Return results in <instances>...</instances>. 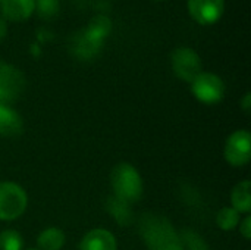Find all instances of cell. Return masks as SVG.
<instances>
[{
  "label": "cell",
  "instance_id": "cell-1",
  "mask_svg": "<svg viewBox=\"0 0 251 250\" xmlns=\"http://www.w3.org/2000/svg\"><path fill=\"white\" fill-rule=\"evenodd\" d=\"M110 184L115 192V197L126 202L135 203L143 196V180L140 172L131 164H118L110 174Z\"/></svg>",
  "mask_w": 251,
  "mask_h": 250
},
{
  "label": "cell",
  "instance_id": "cell-2",
  "mask_svg": "<svg viewBox=\"0 0 251 250\" xmlns=\"http://www.w3.org/2000/svg\"><path fill=\"white\" fill-rule=\"evenodd\" d=\"M28 196L25 190L12 181L0 183V221H15L25 212Z\"/></svg>",
  "mask_w": 251,
  "mask_h": 250
},
{
  "label": "cell",
  "instance_id": "cell-3",
  "mask_svg": "<svg viewBox=\"0 0 251 250\" xmlns=\"http://www.w3.org/2000/svg\"><path fill=\"white\" fill-rule=\"evenodd\" d=\"M171 65H172L175 75L179 80L190 83V84L203 72L201 57L191 47L175 49L171 55Z\"/></svg>",
  "mask_w": 251,
  "mask_h": 250
},
{
  "label": "cell",
  "instance_id": "cell-4",
  "mask_svg": "<svg viewBox=\"0 0 251 250\" xmlns=\"http://www.w3.org/2000/svg\"><path fill=\"white\" fill-rule=\"evenodd\" d=\"M191 91L199 102L204 105H216L225 96V83L213 72H201L191 83Z\"/></svg>",
  "mask_w": 251,
  "mask_h": 250
},
{
  "label": "cell",
  "instance_id": "cell-5",
  "mask_svg": "<svg viewBox=\"0 0 251 250\" xmlns=\"http://www.w3.org/2000/svg\"><path fill=\"white\" fill-rule=\"evenodd\" d=\"M224 158L234 168L246 167L250 162L251 134L249 130L234 131L228 137L225 143V149H224Z\"/></svg>",
  "mask_w": 251,
  "mask_h": 250
},
{
  "label": "cell",
  "instance_id": "cell-6",
  "mask_svg": "<svg viewBox=\"0 0 251 250\" xmlns=\"http://www.w3.org/2000/svg\"><path fill=\"white\" fill-rule=\"evenodd\" d=\"M25 88L24 74L13 65L0 60V103H12Z\"/></svg>",
  "mask_w": 251,
  "mask_h": 250
},
{
  "label": "cell",
  "instance_id": "cell-7",
  "mask_svg": "<svg viewBox=\"0 0 251 250\" xmlns=\"http://www.w3.org/2000/svg\"><path fill=\"white\" fill-rule=\"evenodd\" d=\"M143 230H144V240L147 242L151 250H165L174 245H181L171 224L166 222L165 220L163 222H160L159 218L157 220L151 218V222L147 221L143 225Z\"/></svg>",
  "mask_w": 251,
  "mask_h": 250
},
{
  "label": "cell",
  "instance_id": "cell-8",
  "mask_svg": "<svg viewBox=\"0 0 251 250\" xmlns=\"http://www.w3.org/2000/svg\"><path fill=\"white\" fill-rule=\"evenodd\" d=\"M187 9L194 22L213 25L225 12V0H187Z\"/></svg>",
  "mask_w": 251,
  "mask_h": 250
},
{
  "label": "cell",
  "instance_id": "cell-9",
  "mask_svg": "<svg viewBox=\"0 0 251 250\" xmlns=\"http://www.w3.org/2000/svg\"><path fill=\"white\" fill-rule=\"evenodd\" d=\"M35 12V0H1L0 16L10 22H24Z\"/></svg>",
  "mask_w": 251,
  "mask_h": 250
},
{
  "label": "cell",
  "instance_id": "cell-10",
  "mask_svg": "<svg viewBox=\"0 0 251 250\" xmlns=\"http://www.w3.org/2000/svg\"><path fill=\"white\" fill-rule=\"evenodd\" d=\"M118 243L115 236L104 228H94L88 231L81 243L79 250H116Z\"/></svg>",
  "mask_w": 251,
  "mask_h": 250
},
{
  "label": "cell",
  "instance_id": "cell-11",
  "mask_svg": "<svg viewBox=\"0 0 251 250\" xmlns=\"http://www.w3.org/2000/svg\"><path fill=\"white\" fill-rule=\"evenodd\" d=\"M24 121L21 115L9 105L0 103V136L16 137L22 133Z\"/></svg>",
  "mask_w": 251,
  "mask_h": 250
},
{
  "label": "cell",
  "instance_id": "cell-12",
  "mask_svg": "<svg viewBox=\"0 0 251 250\" xmlns=\"http://www.w3.org/2000/svg\"><path fill=\"white\" fill-rule=\"evenodd\" d=\"M232 208L238 214H249L251 211V183L250 180L240 181L231 193Z\"/></svg>",
  "mask_w": 251,
  "mask_h": 250
},
{
  "label": "cell",
  "instance_id": "cell-13",
  "mask_svg": "<svg viewBox=\"0 0 251 250\" xmlns=\"http://www.w3.org/2000/svg\"><path fill=\"white\" fill-rule=\"evenodd\" d=\"M84 31L90 38H93L99 43H104L106 37L112 31V21L104 15H97L88 22V25Z\"/></svg>",
  "mask_w": 251,
  "mask_h": 250
},
{
  "label": "cell",
  "instance_id": "cell-14",
  "mask_svg": "<svg viewBox=\"0 0 251 250\" xmlns=\"http://www.w3.org/2000/svg\"><path fill=\"white\" fill-rule=\"evenodd\" d=\"M38 250H60L65 245V234L60 228L50 227L43 230L37 237Z\"/></svg>",
  "mask_w": 251,
  "mask_h": 250
},
{
  "label": "cell",
  "instance_id": "cell-15",
  "mask_svg": "<svg viewBox=\"0 0 251 250\" xmlns=\"http://www.w3.org/2000/svg\"><path fill=\"white\" fill-rule=\"evenodd\" d=\"M101 46H103V43H99V41L90 38L85 34V31H82L75 38L74 50H75V55L78 57H81V59H91V57H94L101 50Z\"/></svg>",
  "mask_w": 251,
  "mask_h": 250
},
{
  "label": "cell",
  "instance_id": "cell-16",
  "mask_svg": "<svg viewBox=\"0 0 251 250\" xmlns=\"http://www.w3.org/2000/svg\"><path fill=\"white\" fill-rule=\"evenodd\" d=\"M107 211L110 212V215L124 225H128L131 221V211H129V203L118 199V197H112L107 202Z\"/></svg>",
  "mask_w": 251,
  "mask_h": 250
},
{
  "label": "cell",
  "instance_id": "cell-17",
  "mask_svg": "<svg viewBox=\"0 0 251 250\" xmlns=\"http://www.w3.org/2000/svg\"><path fill=\"white\" fill-rule=\"evenodd\" d=\"M241 220V214H238L234 208H222L216 214V225L224 231H232L238 227Z\"/></svg>",
  "mask_w": 251,
  "mask_h": 250
},
{
  "label": "cell",
  "instance_id": "cell-18",
  "mask_svg": "<svg viewBox=\"0 0 251 250\" xmlns=\"http://www.w3.org/2000/svg\"><path fill=\"white\" fill-rule=\"evenodd\" d=\"M24 239L21 233L15 230H4L0 233V249L1 250H22Z\"/></svg>",
  "mask_w": 251,
  "mask_h": 250
},
{
  "label": "cell",
  "instance_id": "cell-19",
  "mask_svg": "<svg viewBox=\"0 0 251 250\" xmlns=\"http://www.w3.org/2000/svg\"><path fill=\"white\" fill-rule=\"evenodd\" d=\"M59 0H35V12L43 19H51L59 13Z\"/></svg>",
  "mask_w": 251,
  "mask_h": 250
},
{
  "label": "cell",
  "instance_id": "cell-20",
  "mask_svg": "<svg viewBox=\"0 0 251 250\" xmlns=\"http://www.w3.org/2000/svg\"><path fill=\"white\" fill-rule=\"evenodd\" d=\"M240 233L243 234V237H244L246 240H250L251 239V217L250 215H247V217L244 218V221L241 222V225H240Z\"/></svg>",
  "mask_w": 251,
  "mask_h": 250
},
{
  "label": "cell",
  "instance_id": "cell-21",
  "mask_svg": "<svg viewBox=\"0 0 251 250\" xmlns=\"http://www.w3.org/2000/svg\"><path fill=\"white\" fill-rule=\"evenodd\" d=\"M240 105H241V108L244 109V112H246V113H250L251 96H250V93H249V91H247V93L244 94V97H243V100L240 102Z\"/></svg>",
  "mask_w": 251,
  "mask_h": 250
},
{
  "label": "cell",
  "instance_id": "cell-22",
  "mask_svg": "<svg viewBox=\"0 0 251 250\" xmlns=\"http://www.w3.org/2000/svg\"><path fill=\"white\" fill-rule=\"evenodd\" d=\"M6 34H7V21H4L0 16V41L6 37Z\"/></svg>",
  "mask_w": 251,
  "mask_h": 250
},
{
  "label": "cell",
  "instance_id": "cell-23",
  "mask_svg": "<svg viewBox=\"0 0 251 250\" xmlns=\"http://www.w3.org/2000/svg\"><path fill=\"white\" fill-rule=\"evenodd\" d=\"M165 250H182V248H181V245H174V246H171V248Z\"/></svg>",
  "mask_w": 251,
  "mask_h": 250
},
{
  "label": "cell",
  "instance_id": "cell-24",
  "mask_svg": "<svg viewBox=\"0 0 251 250\" xmlns=\"http://www.w3.org/2000/svg\"><path fill=\"white\" fill-rule=\"evenodd\" d=\"M154 1H165V0H154Z\"/></svg>",
  "mask_w": 251,
  "mask_h": 250
},
{
  "label": "cell",
  "instance_id": "cell-25",
  "mask_svg": "<svg viewBox=\"0 0 251 250\" xmlns=\"http://www.w3.org/2000/svg\"><path fill=\"white\" fill-rule=\"evenodd\" d=\"M28 250H38V249H28Z\"/></svg>",
  "mask_w": 251,
  "mask_h": 250
},
{
  "label": "cell",
  "instance_id": "cell-26",
  "mask_svg": "<svg viewBox=\"0 0 251 250\" xmlns=\"http://www.w3.org/2000/svg\"><path fill=\"white\" fill-rule=\"evenodd\" d=\"M0 1H1V0H0Z\"/></svg>",
  "mask_w": 251,
  "mask_h": 250
}]
</instances>
